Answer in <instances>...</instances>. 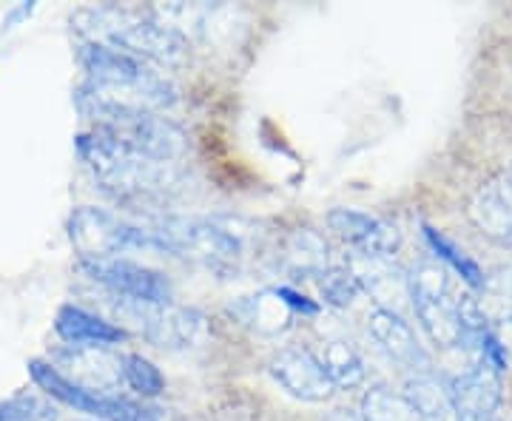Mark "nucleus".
<instances>
[{
	"label": "nucleus",
	"instance_id": "obj_21",
	"mask_svg": "<svg viewBox=\"0 0 512 421\" xmlns=\"http://www.w3.org/2000/svg\"><path fill=\"white\" fill-rule=\"evenodd\" d=\"M402 393L404 399L419 410V416L424 421H458L447 385H441L436 376H430V370L427 373H413Z\"/></svg>",
	"mask_w": 512,
	"mask_h": 421
},
{
	"label": "nucleus",
	"instance_id": "obj_18",
	"mask_svg": "<svg viewBox=\"0 0 512 421\" xmlns=\"http://www.w3.org/2000/svg\"><path fill=\"white\" fill-rule=\"evenodd\" d=\"M470 220L481 234L512 248V185L498 180L478 188L470 200Z\"/></svg>",
	"mask_w": 512,
	"mask_h": 421
},
{
	"label": "nucleus",
	"instance_id": "obj_15",
	"mask_svg": "<svg viewBox=\"0 0 512 421\" xmlns=\"http://www.w3.org/2000/svg\"><path fill=\"white\" fill-rule=\"evenodd\" d=\"M348 268L350 274L356 276V282H359V291H365L373 299L376 308H387V311L399 313L404 299H410L407 271H402L393 257L353 254Z\"/></svg>",
	"mask_w": 512,
	"mask_h": 421
},
{
	"label": "nucleus",
	"instance_id": "obj_13",
	"mask_svg": "<svg viewBox=\"0 0 512 421\" xmlns=\"http://www.w3.org/2000/svg\"><path fill=\"white\" fill-rule=\"evenodd\" d=\"M458 421H495L501 407V376L487 365H476L447 382Z\"/></svg>",
	"mask_w": 512,
	"mask_h": 421
},
{
	"label": "nucleus",
	"instance_id": "obj_26",
	"mask_svg": "<svg viewBox=\"0 0 512 421\" xmlns=\"http://www.w3.org/2000/svg\"><path fill=\"white\" fill-rule=\"evenodd\" d=\"M316 285H319V293H322V299L333 305V308H348L356 302V296H359V282H356V276L350 274V268H328L325 274L316 279Z\"/></svg>",
	"mask_w": 512,
	"mask_h": 421
},
{
	"label": "nucleus",
	"instance_id": "obj_5",
	"mask_svg": "<svg viewBox=\"0 0 512 421\" xmlns=\"http://www.w3.org/2000/svg\"><path fill=\"white\" fill-rule=\"evenodd\" d=\"M163 254L185 257L217 274L239 271L256 242V228L237 217H154Z\"/></svg>",
	"mask_w": 512,
	"mask_h": 421
},
{
	"label": "nucleus",
	"instance_id": "obj_22",
	"mask_svg": "<svg viewBox=\"0 0 512 421\" xmlns=\"http://www.w3.org/2000/svg\"><path fill=\"white\" fill-rule=\"evenodd\" d=\"M421 237H424V242H427V248H430V254L439 259V262H444L453 274L467 285V288H473V291H478L481 285H484V271L478 268V262L464 248H458L456 242L450 237H444L441 231H436L433 225H421Z\"/></svg>",
	"mask_w": 512,
	"mask_h": 421
},
{
	"label": "nucleus",
	"instance_id": "obj_4",
	"mask_svg": "<svg viewBox=\"0 0 512 421\" xmlns=\"http://www.w3.org/2000/svg\"><path fill=\"white\" fill-rule=\"evenodd\" d=\"M74 29L86 43H97L154 66H177L188 52V40L168 29L157 15H140L120 6H92L74 12Z\"/></svg>",
	"mask_w": 512,
	"mask_h": 421
},
{
	"label": "nucleus",
	"instance_id": "obj_9",
	"mask_svg": "<svg viewBox=\"0 0 512 421\" xmlns=\"http://www.w3.org/2000/svg\"><path fill=\"white\" fill-rule=\"evenodd\" d=\"M80 271L97 282L111 299L123 302H146V305H165L174 302V288L160 271H151L140 262L126 257L117 259H80Z\"/></svg>",
	"mask_w": 512,
	"mask_h": 421
},
{
	"label": "nucleus",
	"instance_id": "obj_27",
	"mask_svg": "<svg viewBox=\"0 0 512 421\" xmlns=\"http://www.w3.org/2000/svg\"><path fill=\"white\" fill-rule=\"evenodd\" d=\"M276 291H279V296L288 302V308H291L293 313H308V316L319 313V305H316V302H311L308 296H302V293L293 291V288H288V285H279Z\"/></svg>",
	"mask_w": 512,
	"mask_h": 421
},
{
	"label": "nucleus",
	"instance_id": "obj_19",
	"mask_svg": "<svg viewBox=\"0 0 512 421\" xmlns=\"http://www.w3.org/2000/svg\"><path fill=\"white\" fill-rule=\"evenodd\" d=\"M276 259L296 279H302V276L319 279L330 268L328 242L319 237L316 231H311V228H296L293 234H288Z\"/></svg>",
	"mask_w": 512,
	"mask_h": 421
},
{
	"label": "nucleus",
	"instance_id": "obj_7",
	"mask_svg": "<svg viewBox=\"0 0 512 421\" xmlns=\"http://www.w3.org/2000/svg\"><path fill=\"white\" fill-rule=\"evenodd\" d=\"M29 376L49 399L66 404L77 413H86L97 421H160V413L154 407H148L146 402L128 399L120 393H94V390L74 385L43 359L29 362Z\"/></svg>",
	"mask_w": 512,
	"mask_h": 421
},
{
	"label": "nucleus",
	"instance_id": "obj_25",
	"mask_svg": "<svg viewBox=\"0 0 512 421\" xmlns=\"http://www.w3.org/2000/svg\"><path fill=\"white\" fill-rule=\"evenodd\" d=\"M0 421H57V410L35 393H18L0 402Z\"/></svg>",
	"mask_w": 512,
	"mask_h": 421
},
{
	"label": "nucleus",
	"instance_id": "obj_23",
	"mask_svg": "<svg viewBox=\"0 0 512 421\" xmlns=\"http://www.w3.org/2000/svg\"><path fill=\"white\" fill-rule=\"evenodd\" d=\"M359 421H424L419 410L404 399V393H393L390 387H370L362 399Z\"/></svg>",
	"mask_w": 512,
	"mask_h": 421
},
{
	"label": "nucleus",
	"instance_id": "obj_11",
	"mask_svg": "<svg viewBox=\"0 0 512 421\" xmlns=\"http://www.w3.org/2000/svg\"><path fill=\"white\" fill-rule=\"evenodd\" d=\"M268 370H271L276 385L282 387L288 396L299 399V402H328L330 396L336 393V387H333L330 376L325 373V367L316 359L313 350H279L274 359H271Z\"/></svg>",
	"mask_w": 512,
	"mask_h": 421
},
{
	"label": "nucleus",
	"instance_id": "obj_24",
	"mask_svg": "<svg viewBox=\"0 0 512 421\" xmlns=\"http://www.w3.org/2000/svg\"><path fill=\"white\" fill-rule=\"evenodd\" d=\"M123 376H126V385L131 387L137 396H143V399H154V396H160L165 390L163 373L151 365L148 359L137 356V353L123 356Z\"/></svg>",
	"mask_w": 512,
	"mask_h": 421
},
{
	"label": "nucleus",
	"instance_id": "obj_3",
	"mask_svg": "<svg viewBox=\"0 0 512 421\" xmlns=\"http://www.w3.org/2000/svg\"><path fill=\"white\" fill-rule=\"evenodd\" d=\"M410 305L421 330L439 350L473 348L487 330V319L473 296L458 293L447 271L433 262H421L410 274Z\"/></svg>",
	"mask_w": 512,
	"mask_h": 421
},
{
	"label": "nucleus",
	"instance_id": "obj_8",
	"mask_svg": "<svg viewBox=\"0 0 512 421\" xmlns=\"http://www.w3.org/2000/svg\"><path fill=\"white\" fill-rule=\"evenodd\" d=\"M111 299V296H109ZM111 308L117 316H123L134 328L146 336L151 345L168 350H188L197 348L208 325L205 316L194 308H183L174 302L165 305H146V302H123V299H111Z\"/></svg>",
	"mask_w": 512,
	"mask_h": 421
},
{
	"label": "nucleus",
	"instance_id": "obj_10",
	"mask_svg": "<svg viewBox=\"0 0 512 421\" xmlns=\"http://www.w3.org/2000/svg\"><path fill=\"white\" fill-rule=\"evenodd\" d=\"M57 373H63L74 385L94 390V393H114L120 385H126L123 376V356H117L111 348H74L63 345L52 353Z\"/></svg>",
	"mask_w": 512,
	"mask_h": 421
},
{
	"label": "nucleus",
	"instance_id": "obj_29",
	"mask_svg": "<svg viewBox=\"0 0 512 421\" xmlns=\"http://www.w3.org/2000/svg\"><path fill=\"white\" fill-rule=\"evenodd\" d=\"M504 180H507V183L512 185V168H510V171H507V177H504Z\"/></svg>",
	"mask_w": 512,
	"mask_h": 421
},
{
	"label": "nucleus",
	"instance_id": "obj_20",
	"mask_svg": "<svg viewBox=\"0 0 512 421\" xmlns=\"http://www.w3.org/2000/svg\"><path fill=\"white\" fill-rule=\"evenodd\" d=\"M316 359L322 362L336 390H353V387H359L367 379L365 359L345 339L322 342V348L316 350Z\"/></svg>",
	"mask_w": 512,
	"mask_h": 421
},
{
	"label": "nucleus",
	"instance_id": "obj_28",
	"mask_svg": "<svg viewBox=\"0 0 512 421\" xmlns=\"http://www.w3.org/2000/svg\"><path fill=\"white\" fill-rule=\"evenodd\" d=\"M32 12H35V3H18V6L6 15V20H3V32H12L20 20H26Z\"/></svg>",
	"mask_w": 512,
	"mask_h": 421
},
{
	"label": "nucleus",
	"instance_id": "obj_12",
	"mask_svg": "<svg viewBox=\"0 0 512 421\" xmlns=\"http://www.w3.org/2000/svg\"><path fill=\"white\" fill-rule=\"evenodd\" d=\"M328 228L353 248V254L365 257H396L402 245V234L396 225L356 208H333L328 214Z\"/></svg>",
	"mask_w": 512,
	"mask_h": 421
},
{
	"label": "nucleus",
	"instance_id": "obj_14",
	"mask_svg": "<svg viewBox=\"0 0 512 421\" xmlns=\"http://www.w3.org/2000/svg\"><path fill=\"white\" fill-rule=\"evenodd\" d=\"M367 330L379 342V348L402 367H410L413 373H427L430 367V353L419 342L416 330L402 313L387 311V308H370L367 311Z\"/></svg>",
	"mask_w": 512,
	"mask_h": 421
},
{
	"label": "nucleus",
	"instance_id": "obj_6",
	"mask_svg": "<svg viewBox=\"0 0 512 421\" xmlns=\"http://www.w3.org/2000/svg\"><path fill=\"white\" fill-rule=\"evenodd\" d=\"M69 239L80 259H117L128 251H163L151 222H131L97 205L74 208L69 217Z\"/></svg>",
	"mask_w": 512,
	"mask_h": 421
},
{
	"label": "nucleus",
	"instance_id": "obj_1",
	"mask_svg": "<svg viewBox=\"0 0 512 421\" xmlns=\"http://www.w3.org/2000/svg\"><path fill=\"white\" fill-rule=\"evenodd\" d=\"M77 57L86 74L77 89V109L86 120L106 111H163L177 103L174 80L154 63L86 40Z\"/></svg>",
	"mask_w": 512,
	"mask_h": 421
},
{
	"label": "nucleus",
	"instance_id": "obj_17",
	"mask_svg": "<svg viewBox=\"0 0 512 421\" xmlns=\"http://www.w3.org/2000/svg\"><path fill=\"white\" fill-rule=\"evenodd\" d=\"M228 313L237 322H242L245 328L256 330L262 336H279V333L291 330L293 316H296L276 288L256 291L251 296H239L237 302H231Z\"/></svg>",
	"mask_w": 512,
	"mask_h": 421
},
{
	"label": "nucleus",
	"instance_id": "obj_2",
	"mask_svg": "<svg viewBox=\"0 0 512 421\" xmlns=\"http://www.w3.org/2000/svg\"><path fill=\"white\" fill-rule=\"evenodd\" d=\"M77 154L111 200L131 208H163L185 188L183 163L148 157L106 131L89 129L77 137Z\"/></svg>",
	"mask_w": 512,
	"mask_h": 421
},
{
	"label": "nucleus",
	"instance_id": "obj_16",
	"mask_svg": "<svg viewBox=\"0 0 512 421\" xmlns=\"http://www.w3.org/2000/svg\"><path fill=\"white\" fill-rule=\"evenodd\" d=\"M55 333L74 348H114L128 339V330L80 305H60L55 313Z\"/></svg>",
	"mask_w": 512,
	"mask_h": 421
}]
</instances>
